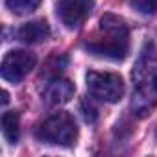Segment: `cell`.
Here are the masks:
<instances>
[{
    "label": "cell",
    "mask_w": 157,
    "mask_h": 157,
    "mask_svg": "<svg viewBox=\"0 0 157 157\" xmlns=\"http://www.w3.org/2000/svg\"><path fill=\"white\" fill-rule=\"evenodd\" d=\"M131 109L137 117H146L157 107V46L146 44L133 68Z\"/></svg>",
    "instance_id": "6da1fadb"
},
{
    "label": "cell",
    "mask_w": 157,
    "mask_h": 157,
    "mask_svg": "<svg viewBox=\"0 0 157 157\" xmlns=\"http://www.w3.org/2000/svg\"><path fill=\"white\" fill-rule=\"evenodd\" d=\"M83 48L98 57L122 61L129 52V32L124 19L107 13L100 19L98 35L83 44Z\"/></svg>",
    "instance_id": "7a4b0ae2"
},
{
    "label": "cell",
    "mask_w": 157,
    "mask_h": 157,
    "mask_svg": "<svg viewBox=\"0 0 157 157\" xmlns=\"http://www.w3.org/2000/svg\"><path fill=\"white\" fill-rule=\"evenodd\" d=\"M35 137L46 144L72 146L78 139V126L74 117H70L68 113H56L37 124Z\"/></svg>",
    "instance_id": "3957f363"
},
{
    "label": "cell",
    "mask_w": 157,
    "mask_h": 157,
    "mask_svg": "<svg viewBox=\"0 0 157 157\" xmlns=\"http://www.w3.org/2000/svg\"><path fill=\"white\" fill-rule=\"evenodd\" d=\"M87 89L93 98L107 104H117L124 96V80L117 72L91 70L87 74Z\"/></svg>",
    "instance_id": "277c9868"
},
{
    "label": "cell",
    "mask_w": 157,
    "mask_h": 157,
    "mask_svg": "<svg viewBox=\"0 0 157 157\" xmlns=\"http://www.w3.org/2000/svg\"><path fill=\"white\" fill-rule=\"evenodd\" d=\"M35 61L37 59L32 52H26V50L8 52L6 57L2 59V68H0L2 78L11 83H21L35 67Z\"/></svg>",
    "instance_id": "5b68a950"
},
{
    "label": "cell",
    "mask_w": 157,
    "mask_h": 157,
    "mask_svg": "<svg viewBox=\"0 0 157 157\" xmlns=\"http://www.w3.org/2000/svg\"><path fill=\"white\" fill-rule=\"evenodd\" d=\"M93 8L94 0H57L56 2L57 17L68 30L80 28L91 15Z\"/></svg>",
    "instance_id": "8992f818"
},
{
    "label": "cell",
    "mask_w": 157,
    "mask_h": 157,
    "mask_svg": "<svg viewBox=\"0 0 157 157\" xmlns=\"http://www.w3.org/2000/svg\"><path fill=\"white\" fill-rule=\"evenodd\" d=\"M72 96H74V83L61 76L50 78L43 91V100L48 105H63V104L70 102Z\"/></svg>",
    "instance_id": "52a82bcc"
},
{
    "label": "cell",
    "mask_w": 157,
    "mask_h": 157,
    "mask_svg": "<svg viewBox=\"0 0 157 157\" xmlns=\"http://www.w3.org/2000/svg\"><path fill=\"white\" fill-rule=\"evenodd\" d=\"M48 35H50V26H48L46 21H32V22H26L17 32V37L22 43H26V44L43 43L44 39H48Z\"/></svg>",
    "instance_id": "ba28073f"
},
{
    "label": "cell",
    "mask_w": 157,
    "mask_h": 157,
    "mask_svg": "<svg viewBox=\"0 0 157 157\" xmlns=\"http://www.w3.org/2000/svg\"><path fill=\"white\" fill-rule=\"evenodd\" d=\"M2 133L4 139L10 144H17L19 140V113L15 111H8L2 117Z\"/></svg>",
    "instance_id": "9c48e42d"
},
{
    "label": "cell",
    "mask_w": 157,
    "mask_h": 157,
    "mask_svg": "<svg viewBox=\"0 0 157 157\" xmlns=\"http://www.w3.org/2000/svg\"><path fill=\"white\" fill-rule=\"evenodd\" d=\"M41 0H6V8L15 15H28L35 11Z\"/></svg>",
    "instance_id": "30bf717a"
},
{
    "label": "cell",
    "mask_w": 157,
    "mask_h": 157,
    "mask_svg": "<svg viewBox=\"0 0 157 157\" xmlns=\"http://www.w3.org/2000/svg\"><path fill=\"white\" fill-rule=\"evenodd\" d=\"M67 67V57L63 56H54L46 61V70L43 72V76L46 74V78L50 80V78H57L61 74V70Z\"/></svg>",
    "instance_id": "8fae6325"
},
{
    "label": "cell",
    "mask_w": 157,
    "mask_h": 157,
    "mask_svg": "<svg viewBox=\"0 0 157 157\" xmlns=\"http://www.w3.org/2000/svg\"><path fill=\"white\" fill-rule=\"evenodd\" d=\"M129 4L133 6L135 11H139L142 15L157 13V0H129Z\"/></svg>",
    "instance_id": "7c38bea8"
},
{
    "label": "cell",
    "mask_w": 157,
    "mask_h": 157,
    "mask_svg": "<svg viewBox=\"0 0 157 157\" xmlns=\"http://www.w3.org/2000/svg\"><path fill=\"white\" fill-rule=\"evenodd\" d=\"M80 109H82V115H83L85 122H89V124H94V122H96V118H98V109L93 105V102H91L89 98L82 100Z\"/></svg>",
    "instance_id": "4fadbf2b"
},
{
    "label": "cell",
    "mask_w": 157,
    "mask_h": 157,
    "mask_svg": "<svg viewBox=\"0 0 157 157\" xmlns=\"http://www.w3.org/2000/svg\"><path fill=\"white\" fill-rule=\"evenodd\" d=\"M8 100H10V98H8V93L4 91V93H2V104L6 105V104H8Z\"/></svg>",
    "instance_id": "5bb4252c"
}]
</instances>
